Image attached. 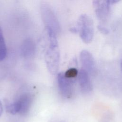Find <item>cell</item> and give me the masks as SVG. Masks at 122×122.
Segmentation results:
<instances>
[{"instance_id":"obj_1","label":"cell","mask_w":122,"mask_h":122,"mask_svg":"<svg viewBox=\"0 0 122 122\" xmlns=\"http://www.w3.org/2000/svg\"><path fill=\"white\" fill-rule=\"evenodd\" d=\"M45 30L49 43L45 55L46 64L49 71L52 74H55L58 71L60 60L57 35L50 30L45 29Z\"/></svg>"},{"instance_id":"obj_2","label":"cell","mask_w":122,"mask_h":122,"mask_svg":"<svg viewBox=\"0 0 122 122\" xmlns=\"http://www.w3.org/2000/svg\"><path fill=\"white\" fill-rule=\"evenodd\" d=\"M40 10L45 29L52 31L57 35L59 34L61 31L60 23L50 5L45 2H42Z\"/></svg>"},{"instance_id":"obj_3","label":"cell","mask_w":122,"mask_h":122,"mask_svg":"<svg viewBox=\"0 0 122 122\" xmlns=\"http://www.w3.org/2000/svg\"><path fill=\"white\" fill-rule=\"evenodd\" d=\"M76 27L81 40L85 43L92 42L94 36V24L92 19L86 14H81L77 21Z\"/></svg>"},{"instance_id":"obj_4","label":"cell","mask_w":122,"mask_h":122,"mask_svg":"<svg viewBox=\"0 0 122 122\" xmlns=\"http://www.w3.org/2000/svg\"><path fill=\"white\" fill-rule=\"evenodd\" d=\"M92 4L97 18L105 22L109 15L110 4L107 0H93Z\"/></svg>"},{"instance_id":"obj_5","label":"cell","mask_w":122,"mask_h":122,"mask_svg":"<svg viewBox=\"0 0 122 122\" xmlns=\"http://www.w3.org/2000/svg\"><path fill=\"white\" fill-rule=\"evenodd\" d=\"M58 84L61 94L66 98H70L72 94L71 80L67 78L64 73H59L57 76Z\"/></svg>"},{"instance_id":"obj_6","label":"cell","mask_w":122,"mask_h":122,"mask_svg":"<svg viewBox=\"0 0 122 122\" xmlns=\"http://www.w3.org/2000/svg\"><path fill=\"white\" fill-rule=\"evenodd\" d=\"M80 60L82 69L89 73H93L95 70V62L91 52L86 50L81 51L80 54Z\"/></svg>"},{"instance_id":"obj_7","label":"cell","mask_w":122,"mask_h":122,"mask_svg":"<svg viewBox=\"0 0 122 122\" xmlns=\"http://www.w3.org/2000/svg\"><path fill=\"white\" fill-rule=\"evenodd\" d=\"M78 81L81 90L83 92L88 93L92 90V86L89 73L81 69L78 73Z\"/></svg>"},{"instance_id":"obj_8","label":"cell","mask_w":122,"mask_h":122,"mask_svg":"<svg viewBox=\"0 0 122 122\" xmlns=\"http://www.w3.org/2000/svg\"><path fill=\"white\" fill-rule=\"evenodd\" d=\"M35 50V42L30 38H27L24 40L21 45V54L24 58H29L31 57L34 54Z\"/></svg>"},{"instance_id":"obj_9","label":"cell","mask_w":122,"mask_h":122,"mask_svg":"<svg viewBox=\"0 0 122 122\" xmlns=\"http://www.w3.org/2000/svg\"><path fill=\"white\" fill-rule=\"evenodd\" d=\"M20 107L19 113L21 115H25L27 113L30 107L32 102L31 96L28 94H24L17 100Z\"/></svg>"},{"instance_id":"obj_10","label":"cell","mask_w":122,"mask_h":122,"mask_svg":"<svg viewBox=\"0 0 122 122\" xmlns=\"http://www.w3.org/2000/svg\"><path fill=\"white\" fill-rule=\"evenodd\" d=\"M7 53V47L3 36L2 30L0 26V62L6 57Z\"/></svg>"},{"instance_id":"obj_11","label":"cell","mask_w":122,"mask_h":122,"mask_svg":"<svg viewBox=\"0 0 122 122\" xmlns=\"http://www.w3.org/2000/svg\"><path fill=\"white\" fill-rule=\"evenodd\" d=\"M7 110L9 113L12 114L19 113L20 107L18 101L8 105L7 107Z\"/></svg>"},{"instance_id":"obj_12","label":"cell","mask_w":122,"mask_h":122,"mask_svg":"<svg viewBox=\"0 0 122 122\" xmlns=\"http://www.w3.org/2000/svg\"><path fill=\"white\" fill-rule=\"evenodd\" d=\"M78 73L79 72L76 68H71L66 71L64 73V75L67 78L72 80L78 75Z\"/></svg>"},{"instance_id":"obj_13","label":"cell","mask_w":122,"mask_h":122,"mask_svg":"<svg viewBox=\"0 0 122 122\" xmlns=\"http://www.w3.org/2000/svg\"><path fill=\"white\" fill-rule=\"evenodd\" d=\"M97 28H98V30H99V31H100L102 34H107L109 33V30L106 28L102 26L101 25H98Z\"/></svg>"},{"instance_id":"obj_14","label":"cell","mask_w":122,"mask_h":122,"mask_svg":"<svg viewBox=\"0 0 122 122\" xmlns=\"http://www.w3.org/2000/svg\"><path fill=\"white\" fill-rule=\"evenodd\" d=\"M107 0L108 2V3L111 5V4L116 3L121 0Z\"/></svg>"},{"instance_id":"obj_15","label":"cell","mask_w":122,"mask_h":122,"mask_svg":"<svg viewBox=\"0 0 122 122\" xmlns=\"http://www.w3.org/2000/svg\"><path fill=\"white\" fill-rule=\"evenodd\" d=\"M2 112H3V107H2V103H1V102L0 101V116L2 114Z\"/></svg>"},{"instance_id":"obj_16","label":"cell","mask_w":122,"mask_h":122,"mask_svg":"<svg viewBox=\"0 0 122 122\" xmlns=\"http://www.w3.org/2000/svg\"><path fill=\"white\" fill-rule=\"evenodd\" d=\"M121 70H122V62H121Z\"/></svg>"}]
</instances>
